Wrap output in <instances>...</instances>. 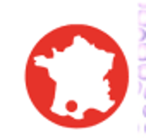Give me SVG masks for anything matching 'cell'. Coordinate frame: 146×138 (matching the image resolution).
I'll return each mask as SVG.
<instances>
[{"label":"cell","mask_w":146,"mask_h":138,"mask_svg":"<svg viewBox=\"0 0 146 138\" xmlns=\"http://www.w3.org/2000/svg\"><path fill=\"white\" fill-rule=\"evenodd\" d=\"M127 60L117 42L93 26L67 24L46 33L26 64V88L36 111L64 128H91L122 105Z\"/></svg>","instance_id":"obj_1"},{"label":"cell","mask_w":146,"mask_h":138,"mask_svg":"<svg viewBox=\"0 0 146 138\" xmlns=\"http://www.w3.org/2000/svg\"><path fill=\"white\" fill-rule=\"evenodd\" d=\"M137 38H139V43H144V40H146V31H144V28H137Z\"/></svg>","instance_id":"obj_5"},{"label":"cell","mask_w":146,"mask_h":138,"mask_svg":"<svg viewBox=\"0 0 146 138\" xmlns=\"http://www.w3.org/2000/svg\"><path fill=\"white\" fill-rule=\"evenodd\" d=\"M143 116H144V117H146V105H144V107H143Z\"/></svg>","instance_id":"obj_8"},{"label":"cell","mask_w":146,"mask_h":138,"mask_svg":"<svg viewBox=\"0 0 146 138\" xmlns=\"http://www.w3.org/2000/svg\"><path fill=\"white\" fill-rule=\"evenodd\" d=\"M137 93H143V85L141 83H137Z\"/></svg>","instance_id":"obj_7"},{"label":"cell","mask_w":146,"mask_h":138,"mask_svg":"<svg viewBox=\"0 0 146 138\" xmlns=\"http://www.w3.org/2000/svg\"><path fill=\"white\" fill-rule=\"evenodd\" d=\"M139 11H146V2H141L139 4Z\"/></svg>","instance_id":"obj_6"},{"label":"cell","mask_w":146,"mask_h":138,"mask_svg":"<svg viewBox=\"0 0 146 138\" xmlns=\"http://www.w3.org/2000/svg\"><path fill=\"white\" fill-rule=\"evenodd\" d=\"M137 78H139V81H146V64L137 66Z\"/></svg>","instance_id":"obj_4"},{"label":"cell","mask_w":146,"mask_h":138,"mask_svg":"<svg viewBox=\"0 0 146 138\" xmlns=\"http://www.w3.org/2000/svg\"><path fill=\"white\" fill-rule=\"evenodd\" d=\"M143 97H144V100H146V88L143 90Z\"/></svg>","instance_id":"obj_9"},{"label":"cell","mask_w":146,"mask_h":138,"mask_svg":"<svg viewBox=\"0 0 146 138\" xmlns=\"http://www.w3.org/2000/svg\"><path fill=\"white\" fill-rule=\"evenodd\" d=\"M144 133H146V124H144Z\"/></svg>","instance_id":"obj_10"},{"label":"cell","mask_w":146,"mask_h":138,"mask_svg":"<svg viewBox=\"0 0 146 138\" xmlns=\"http://www.w3.org/2000/svg\"><path fill=\"white\" fill-rule=\"evenodd\" d=\"M136 54H137V59L141 60V64H144V60H146V43H139Z\"/></svg>","instance_id":"obj_2"},{"label":"cell","mask_w":146,"mask_h":138,"mask_svg":"<svg viewBox=\"0 0 146 138\" xmlns=\"http://www.w3.org/2000/svg\"><path fill=\"white\" fill-rule=\"evenodd\" d=\"M137 26L139 28H146V11H139L137 12Z\"/></svg>","instance_id":"obj_3"}]
</instances>
